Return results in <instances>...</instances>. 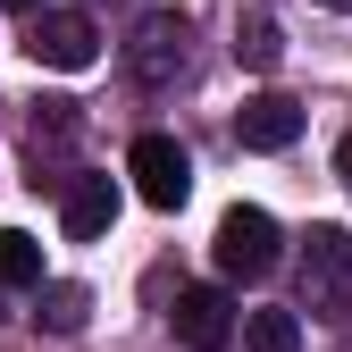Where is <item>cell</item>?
<instances>
[{
	"label": "cell",
	"mask_w": 352,
	"mask_h": 352,
	"mask_svg": "<svg viewBox=\"0 0 352 352\" xmlns=\"http://www.w3.org/2000/svg\"><path fill=\"white\" fill-rule=\"evenodd\" d=\"M294 277H302V311H311V319H336L344 302H352V227H311Z\"/></svg>",
	"instance_id": "6da1fadb"
},
{
	"label": "cell",
	"mask_w": 352,
	"mask_h": 352,
	"mask_svg": "<svg viewBox=\"0 0 352 352\" xmlns=\"http://www.w3.org/2000/svg\"><path fill=\"white\" fill-rule=\"evenodd\" d=\"M185 42H193L185 9H151V17L135 25V42H126V76H135L143 93H168V84L185 76Z\"/></svg>",
	"instance_id": "7a4b0ae2"
},
{
	"label": "cell",
	"mask_w": 352,
	"mask_h": 352,
	"mask_svg": "<svg viewBox=\"0 0 352 352\" xmlns=\"http://www.w3.org/2000/svg\"><path fill=\"white\" fill-rule=\"evenodd\" d=\"M277 243H285L277 218L252 210V201H235L227 218H218V243H210V252H218V277H269V269H277Z\"/></svg>",
	"instance_id": "3957f363"
},
{
	"label": "cell",
	"mask_w": 352,
	"mask_h": 352,
	"mask_svg": "<svg viewBox=\"0 0 352 352\" xmlns=\"http://www.w3.org/2000/svg\"><path fill=\"white\" fill-rule=\"evenodd\" d=\"M25 51H34V67H59V76H84L101 59V25L84 17V9H42L34 25H25Z\"/></svg>",
	"instance_id": "277c9868"
},
{
	"label": "cell",
	"mask_w": 352,
	"mask_h": 352,
	"mask_svg": "<svg viewBox=\"0 0 352 352\" xmlns=\"http://www.w3.org/2000/svg\"><path fill=\"white\" fill-rule=\"evenodd\" d=\"M126 176H135V193H143L151 210H185V193H193V160H185L176 135H135Z\"/></svg>",
	"instance_id": "5b68a950"
},
{
	"label": "cell",
	"mask_w": 352,
	"mask_h": 352,
	"mask_svg": "<svg viewBox=\"0 0 352 352\" xmlns=\"http://www.w3.org/2000/svg\"><path fill=\"white\" fill-rule=\"evenodd\" d=\"M168 319H176V344H185V352H227L235 344V302L218 285H185Z\"/></svg>",
	"instance_id": "8992f818"
},
{
	"label": "cell",
	"mask_w": 352,
	"mask_h": 352,
	"mask_svg": "<svg viewBox=\"0 0 352 352\" xmlns=\"http://www.w3.org/2000/svg\"><path fill=\"white\" fill-rule=\"evenodd\" d=\"M294 135H302V101H285V93H252L235 109V143L243 151H285Z\"/></svg>",
	"instance_id": "52a82bcc"
},
{
	"label": "cell",
	"mask_w": 352,
	"mask_h": 352,
	"mask_svg": "<svg viewBox=\"0 0 352 352\" xmlns=\"http://www.w3.org/2000/svg\"><path fill=\"white\" fill-rule=\"evenodd\" d=\"M109 218H118V185H109V176H67L59 227H67L76 243H93V235H109Z\"/></svg>",
	"instance_id": "ba28073f"
},
{
	"label": "cell",
	"mask_w": 352,
	"mask_h": 352,
	"mask_svg": "<svg viewBox=\"0 0 352 352\" xmlns=\"http://www.w3.org/2000/svg\"><path fill=\"white\" fill-rule=\"evenodd\" d=\"M235 59H243L252 76H269V67L285 59V25H277L269 0H243V9H235Z\"/></svg>",
	"instance_id": "9c48e42d"
},
{
	"label": "cell",
	"mask_w": 352,
	"mask_h": 352,
	"mask_svg": "<svg viewBox=\"0 0 352 352\" xmlns=\"http://www.w3.org/2000/svg\"><path fill=\"white\" fill-rule=\"evenodd\" d=\"M84 311H93L84 285H42V294H34V327H42V336H76Z\"/></svg>",
	"instance_id": "30bf717a"
},
{
	"label": "cell",
	"mask_w": 352,
	"mask_h": 352,
	"mask_svg": "<svg viewBox=\"0 0 352 352\" xmlns=\"http://www.w3.org/2000/svg\"><path fill=\"white\" fill-rule=\"evenodd\" d=\"M9 285H34L42 294V243L25 227H0V294H9Z\"/></svg>",
	"instance_id": "8fae6325"
},
{
	"label": "cell",
	"mask_w": 352,
	"mask_h": 352,
	"mask_svg": "<svg viewBox=\"0 0 352 352\" xmlns=\"http://www.w3.org/2000/svg\"><path fill=\"white\" fill-rule=\"evenodd\" d=\"M243 352H302V319L294 311H252L243 319Z\"/></svg>",
	"instance_id": "7c38bea8"
},
{
	"label": "cell",
	"mask_w": 352,
	"mask_h": 352,
	"mask_svg": "<svg viewBox=\"0 0 352 352\" xmlns=\"http://www.w3.org/2000/svg\"><path fill=\"white\" fill-rule=\"evenodd\" d=\"M336 176H344V193H352V135L336 143Z\"/></svg>",
	"instance_id": "4fadbf2b"
},
{
	"label": "cell",
	"mask_w": 352,
	"mask_h": 352,
	"mask_svg": "<svg viewBox=\"0 0 352 352\" xmlns=\"http://www.w3.org/2000/svg\"><path fill=\"white\" fill-rule=\"evenodd\" d=\"M0 9H25V17H42V0H0Z\"/></svg>",
	"instance_id": "5bb4252c"
},
{
	"label": "cell",
	"mask_w": 352,
	"mask_h": 352,
	"mask_svg": "<svg viewBox=\"0 0 352 352\" xmlns=\"http://www.w3.org/2000/svg\"><path fill=\"white\" fill-rule=\"evenodd\" d=\"M319 9H352V0H319Z\"/></svg>",
	"instance_id": "9a60e30c"
}]
</instances>
